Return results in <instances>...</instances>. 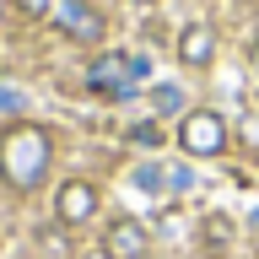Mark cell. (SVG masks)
<instances>
[{
	"label": "cell",
	"mask_w": 259,
	"mask_h": 259,
	"mask_svg": "<svg viewBox=\"0 0 259 259\" xmlns=\"http://www.w3.org/2000/svg\"><path fill=\"white\" fill-rule=\"evenodd\" d=\"M210 54H216V32L205 22H189V27L178 32V60L184 65H210Z\"/></svg>",
	"instance_id": "52a82bcc"
},
{
	"label": "cell",
	"mask_w": 259,
	"mask_h": 259,
	"mask_svg": "<svg viewBox=\"0 0 259 259\" xmlns=\"http://www.w3.org/2000/svg\"><path fill=\"white\" fill-rule=\"evenodd\" d=\"M49 162H54V146L38 124H11L0 130V178L11 184V189H38L49 173Z\"/></svg>",
	"instance_id": "6da1fadb"
},
{
	"label": "cell",
	"mask_w": 259,
	"mask_h": 259,
	"mask_svg": "<svg viewBox=\"0 0 259 259\" xmlns=\"http://www.w3.org/2000/svg\"><path fill=\"white\" fill-rule=\"evenodd\" d=\"M60 32L81 38V44H97L103 38V11L92 0H60Z\"/></svg>",
	"instance_id": "5b68a950"
},
{
	"label": "cell",
	"mask_w": 259,
	"mask_h": 259,
	"mask_svg": "<svg viewBox=\"0 0 259 259\" xmlns=\"http://www.w3.org/2000/svg\"><path fill=\"white\" fill-rule=\"evenodd\" d=\"M178 141H184L189 157H216V151H227V119L216 108H194V113H184Z\"/></svg>",
	"instance_id": "7a4b0ae2"
},
{
	"label": "cell",
	"mask_w": 259,
	"mask_h": 259,
	"mask_svg": "<svg viewBox=\"0 0 259 259\" xmlns=\"http://www.w3.org/2000/svg\"><path fill=\"white\" fill-rule=\"evenodd\" d=\"M243 135H248V146H259V113L248 119V130H243Z\"/></svg>",
	"instance_id": "4fadbf2b"
},
{
	"label": "cell",
	"mask_w": 259,
	"mask_h": 259,
	"mask_svg": "<svg viewBox=\"0 0 259 259\" xmlns=\"http://www.w3.org/2000/svg\"><path fill=\"white\" fill-rule=\"evenodd\" d=\"M11 6L27 16V22H38V16H49V6H54V0H11Z\"/></svg>",
	"instance_id": "30bf717a"
},
{
	"label": "cell",
	"mask_w": 259,
	"mask_h": 259,
	"mask_svg": "<svg viewBox=\"0 0 259 259\" xmlns=\"http://www.w3.org/2000/svg\"><path fill=\"white\" fill-rule=\"evenodd\" d=\"M135 6H151V0H135Z\"/></svg>",
	"instance_id": "9a60e30c"
},
{
	"label": "cell",
	"mask_w": 259,
	"mask_h": 259,
	"mask_svg": "<svg viewBox=\"0 0 259 259\" xmlns=\"http://www.w3.org/2000/svg\"><path fill=\"white\" fill-rule=\"evenodd\" d=\"M22 108H27V97L11 92V87H0V113H22Z\"/></svg>",
	"instance_id": "8fae6325"
},
{
	"label": "cell",
	"mask_w": 259,
	"mask_h": 259,
	"mask_svg": "<svg viewBox=\"0 0 259 259\" xmlns=\"http://www.w3.org/2000/svg\"><path fill=\"white\" fill-rule=\"evenodd\" d=\"M151 97H157V108H162V113H178V108H184V92H178V87H157Z\"/></svg>",
	"instance_id": "9c48e42d"
},
{
	"label": "cell",
	"mask_w": 259,
	"mask_h": 259,
	"mask_svg": "<svg viewBox=\"0 0 259 259\" xmlns=\"http://www.w3.org/2000/svg\"><path fill=\"white\" fill-rule=\"evenodd\" d=\"M146 227L135 222V216H119V222H108V232H103V254L108 259H146Z\"/></svg>",
	"instance_id": "277c9868"
},
{
	"label": "cell",
	"mask_w": 259,
	"mask_h": 259,
	"mask_svg": "<svg viewBox=\"0 0 259 259\" xmlns=\"http://www.w3.org/2000/svg\"><path fill=\"white\" fill-rule=\"evenodd\" d=\"M200 232H205V243H216V248H222V243L232 238V222H227V216H210V222L200 227Z\"/></svg>",
	"instance_id": "ba28073f"
},
{
	"label": "cell",
	"mask_w": 259,
	"mask_h": 259,
	"mask_svg": "<svg viewBox=\"0 0 259 259\" xmlns=\"http://www.w3.org/2000/svg\"><path fill=\"white\" fill-rule=\"evenodd\" d=\"M248 60H254V76H259V38H254V49H248Z\"/></svg>",
	"instance_id": "5bb4252c"
},
{
	"label": "cell",
	"mask_w": 259,
	"mask_h": 259,
	"mask_svg": "<svg viewBox=\"0 0 259 259\" xmlns=\"http://www.w3.org/2000/svg\"><path fill=\"white\" fill-rule=\"evenodd\" d=\"M54 216H60L65 227L92 222V216H97V189H92V184H81V178H70V184L60 189V200H54Z\"/></svg>",
	"instance_id": "8992f818"
},
{
	"label": "cell",
	"mask_w": 259,
	"mask_h": 259,
	"mask_svg": "<svg viewBox=\"0 0 259 259\" xmlns=\"http://www.w3.org/2000/svg\"><path fill=\"white\" fill-rule=\"evenodd\" d=\"M157 135H162L157 124H135V130H130V141H141V146H151V141H157Z\"/></svg>",
	"instance_id": "7c38bea8"
},
{
	"label": "cell",
	"mask_w": 259,
	"mask_h": 259,
	"mask_svg": "<svg viewBox=\"0 0 259 259\" xmlns=\"http://www.w3.org/2000/svg\"><path fill=\"white\" fill-rule=\"evenodd\" d=\"M87 87L103 97H124L135 81H130V54H97L92 70H87Z\"/></svg>",
	"instance_id": "3957f363"
}]
</instances>
